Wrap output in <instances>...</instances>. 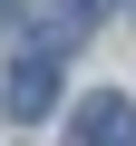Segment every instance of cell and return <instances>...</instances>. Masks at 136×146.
Here are the masks:
<instances>
[{
	"label": "cell",
	"instance_id": "1",
	"mask_svg": "<svg viewBox=\"0 0 136 146\" xmlns=\"http://www.w3.org/2000/svg\"><path fill=\"white\" fill-rule=\"evenodd\" d=\"M49 98H58V49H20L10 58V78H0V107H10V117H49Z\"/></svg>",
	"mask_w": 136,
	"mask_h": 146
},
{
	"label": "cell",
	"instance_id": "2",
	"mask_svg": "<svg viewBox=\"0 0 136 146\" xmlns=\"http://www.w3.org/2000/svg\"><path fill=\"white\" fill-rule=\"evenodd\" d=\"M58 146H136V107H126L117 88H97V98L68 107V136H58Z\"/></svg>",
	"mask_w": 136,
	"mask_h": 146
},
{
	"label": "cell",
	"instance_id": "3",
	"mask_svg": "<svg viewBox=\"0 0 136 146\" xmlns=\"http://www.w3.org/2000/svg\"><path fill=\"white\" fill-rule=\"evenodd\" d=\"M68 10H78V20H107V10H126V0H68Z\"/></svg>",
	"mask_w": 136,
	"mask_h": 146
}]
</instances>
